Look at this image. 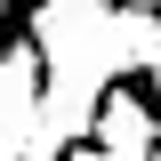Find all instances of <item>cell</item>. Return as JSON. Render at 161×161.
I'll list each match as a JSON object with an SVG mask.
<instances>
[{
    "label": "cell",
    "mask_w": 161,
    "mask_h": 161,
    "mask_svg": "<svg viewBox=\"0 0 161 161\" xmlns=\"http://www.w3.org/2000/svg\"><path fill=\"white\" fill-rule=\"evenodd\" d=\"M97 89H113L121 105L145 113V137L129 145V153H137V161H161V64H153V57H129V64H113Z\"/></svg>",
    "instance_id": "cell-1"
},
{
    "label": "cell",
    "mask_w": 161,
    "mask_h": 161,
    "mask_svg": "<svg viewBox=\"0 0 161 161\" xmlns=\"http://www.w3.org/2000/svg\"><path fill=\"white\" fill-rule=\"evenodd\" d=\"M32 32H40V16H24L16 0H0V64L24 57V40H32Z\"/></svg>",
    "instance_id": "cell-2"
}]
</instances>
